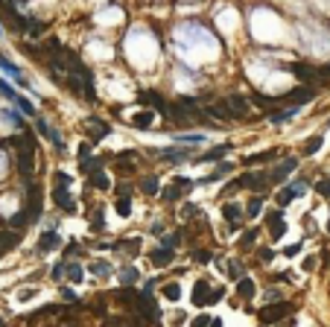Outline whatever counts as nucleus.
Returning <instances> with one entry per match:
<instances>
[{
  "label": "nucleus",
  "instance_id": "f257e3e1",
  "mask_svg": "<svg viewBox=\"0 0 330 327\" xmlns=\"http://www.w3.org/2000/svg\"><path fill=\"white\" fill-rule=\"evenodd\" d=\"M9 143L15 146L18 170H20L23 175H32V170H35V137L26 132V135H15V137H9Z\"/></svg>",
  "mask_w": 330,
  "mask_h": 327
},
{
  "label": "nucleus",
  "instance_id": "f03ea898",
  "mask_svg": "<svg viewBox=\"0 0 330 327\" xmlns=\"http://www.w3.org/2000/svg\"><path fill=\"white\" fill-rule=\"evenodd\" d=\"M290 313H295V304H290V301H278V304H272V307H263L257 316H260L263 325H278V322H284Z\"/></svg>",
  "mask_w": 330,
  "mask_h": 327
},
{
  "label": "nucleus",
  "instance_id": "7ed1b4c3",
  "mask_svg": "<svg viewBox=\"0 0 330 327\" xmlns=\"http://www.w3.org/2000/svg\"><path fill=\"white\" fill-rule=\"evenodd\" d=\"M316 99V88L313 85H301V88H292L290 94L281 96V105H304V102H313Z\"/></svg>",
  "mask_w": 330,
  "mask_h": 327
},
{
  "label": "nucleus",
  "instance_id": "20e7f679",
  "mask_svg": "<svg viewBox=\"0 0 330 327\" xmlns=\"http://www.w3.org/2000/svg\"><path fill=\"white\" fill-rule=\"evenodd\" d=\"M41 187L38 184H29V190H26V213H29V222H35L38 216H41Z\"/></svg>",
  "mask_w": 330,
  "mask_h": 327
},
{
  "label": "nucleus",
  "instance_id": "39448f33",
  "mask_svg": "<svg viewBox=\"0 0 330 327\" xmlns=\"http://www.w3.org/2000/svg\"><path fill=\"white\" fill-rule=\"evenodd\" d=\"M137 102H140V105H149V108H155V111H161V114L170 111V102H167L158 91H143V94H137Z\"/></svg>",
  "mask_w": 330,
  "mask_h": 327
},
{
  "label": "nucleus",
  "instance_id": "423d86ee",
  "mask_svg": "<svg viewBox=\"0 0 330 327\" xmlns=\"http://www.w3.org/2000/svg\"><path fill=\"white\" fill-rule=\"evenodd\" d=\"M237 181V187H246V190H266V173H246V175H240V178H234Z\"/></svg>",
  "mask_w": 330,
  "mask_h": 327
},
{
  "label": "nucleus",
  "instance_id": "0eeeda50",
  "mask_svg": "<svg viewBox=\"0 0 330 327\" xmlns=\"http://www.w3.org/2000/svg\"><path fill=\"white\" fill-rule=\"evenodd\" d=\"M295 167H298V161H295V158H287V161H284V164H278L272 173H266V178H269L272 184H278V181H284L290 173H295Z\"/></svg>",
  "mask_w": 330,
  "mask_h": 327
},
{
  "label": "nucleus",
  "instance_id": "6e6552de",
  "mask_svg": "<svg viewBox=\"0 0 330 327\" xmlns=\"http://www.w3.org/2000/svg\"><path fill=\"white\" fill-rule=\"evenodd\" d=\"M117 213L120 216H129L132 213V190H129V184H120L117 187Z\"/></svg>",
  "mask_w": 330,
  "mask_h": 327
},
{
  "label": "nucleus",
  "instance_id": "1a4fd4ad",
  "mask_svg": "<svg viewBox=\"0 0 330 327\" xmlns=\"http://www.w3.org/2000/svg\"><path fill=\"white\" fill-rule=\"evenodd\" d=\"M290 70H292V73H295V76H298L301 82H307V85H313V82H319V79H316V67H310V64H304V61H298V64H292Z\"/></svg>",
  "mask_w": 330,
  "mask_h": 327
},
{
  "label": "nucleus",
  "instance_id": "9d476101",
  "mask_svg": "<svg viewBox=\"0 0 330 327\" xmlns=\"http://www.w3.org/2000/svg\"><path fill=\"white\" fill-rule=\"evenodd\" d=\"M228 105H231V114H234V117H246V114H249V99L240 96V94H231V96H228Z\"/></svg>",
  "mask_w": 330,
  "mask_h": 327
},
{
  "label": "nucleus",
  "instance_id": "9b49d317",
  "mask_svg": "<svg viewBox=\"0 0 330 327\" xmlns=\"http://www.w3.org/2000/svg\"><path fill=\"white\" fill-rule=\"evenodd\" d=\"M61 246V237L56 234V231H47V234H41V240H38V251H53V249H58Z\"/></svg>",
  "mask_w": 330,
  "mask_h": 327
},
{
  "label": "nucleus",
  "instance_id": "f8f14e48",
  "mask_svg": "<svg viewBox=\"0 0 330 327\" xmlns=\"http://www.w3.org/2000/svg\"><path fill=\"white\" fill-rule=\"evenodd\" d=\"M278 155H281L278 149H266V152H257V155H249V158H246V164H249V167H254V164H269V161H275Z\"/></svg>",
  "mask_w": 330,
  "mask_h": 327
},
{
  "label": "nucleus",
  "instance_id": "ddd939ff",
  "mask_svg": "<svg viewBox=\"0 0 330 327\" xmlns=\"http://www.w3.org/2000/svg\"><path fill=\"white\" fill-rule=\"evenodd\" d=\"M222 216H225V222H228L231 228H237V225L243 222V213H240V205H225V208H222Z\"/></svg>",
  "mask_w": 330,
  "mask_h": 327
},
{
  "label": "nucleus",
  "instance_id": "4468645a",
  "mask_svg": "<svg viewBox=\"0 0 330 327\" xmlns=\"http://www.w3.org/2000/svg\"><path fill=\"white\" fill-rule=\"evenodd\" d=\"M149 257H152V263H155V266H170V263H173V249L161 246V249H155Z\"/></svg>",
  "mask_w": 330,
  "mask_h": 327
},
{
  "label": "nucleus",
  "instance_id": "2eb2a0df",
  "mask_svg": "<svg viewBox=\"0 0 330 327\" xmlns=\"http://www.w3.org/2000/svg\"><path fill=\"white\" fill-rule=\"evenodd\" d=\"M208 295H211L208 281H196V289H193V304H196V307H205V304H208Z\"/></svg>",
  "mask_w": 330,
  "mask_h": 327
},
{
  "label": "nucleus",
  "instance_id": "dca6fc26",
  "mask_svg": "<svg viewBox=\"0 0 330 327\" xmlns=\"http://www.w3.org/2000/svg\"><path fill=\"white\" fill-rule=\"evenodd\" d=\"M152 123H155V114H152V111H146V108H143V111H137V114L132 117V126H135V129H149Z\"/></svg>",
  "mask_w": 330,
  "mask_h": 327
},
{
  "label": "nucleus",
  "instance_id": "f3484780",
  "mask_svg": "<svg viewBox=\"0 0 330 327\" xmlns=\"http://www.w3.org/2000/svg\"><path fill=\"white\" fill-rule=\"evenodd\" d=\"M193 155V146L190 149H161V158L164 161H187Z\"/></svg>",
  "mask_w": 330,
  "mask_h": 327
},
{
  "label": "nucleus",
  "instance_id": "a211bd4d",
  "mask_svg": "<svg viewBox=\"0 0 330 327\" xmlns=\"http://www.w3.org/2000/svg\"><path fill=\"white\" fill-rule=\"evenodd\" d=\"M254 292H257L254 281H249V278H240V281H237V295H240V298L249 301V298H254Z\"/></svg>",
  "mask_w": 330,
  "mask_h": 327
},
{
  "label": "nucleus",
  "instance_id": "6ab92c4d",
  "mask_svg": "<svg viewBox=\"0 0 330 327\" xmlns=\"http://www.w3.org/2000/svg\"><path fill=\"white\" fill-rule=\"evenodd\" d=\"M231 170H234V164H219V167H216V170H214L211 175H205V178H202L199 184H214V181H219L222 175H228Z\"/></svg>",
  "mask_w": 330,
  "mask_h": 327
},
{
  "label": "nucleus",
  "instance_id": "aec40b11",
  "mask_svg": "<svg viewBox=\"0 0 330 327\" xmlns=\"http://www.w3.org/2000/svg\"><path fill=\"white\" fill-rule=\"evenodd\" d=\"M53 202H56L58 208L73 211V202H70V196H67V190H64V187H56V190H53Z\"/></svg>",
  "mask_w": 330,
  "mask_h": 327
},
{
  "label": "nucleus",
  "instance_id": "412c9836",
  "mask_svg": "<svg viewBox=\"0 0 330 327\" xmlns=\"http://www.w3.org/2000/svg\"><path fill=\"white\" fill-rule=\"evenodd\" d=\"M181 196H184V190H181V187H178L175 181H173V184H170V187H167V190L161 193V199H164V202H178Z\"/></svg>",
  "mask_w": 330,
  "mask_h": 327
},
{
  "label": "nucleus",
  "instance_id": "4be33fe9",
  "mask_svg": "<svg viewBox=\"0 0 330 327\" xmlns=\"http://www.w3.org/2000/svg\"><path fill=\"white\" fill-rule=\"evenodd\" d=\"M64 275H67L73 284H79V281H82V275H85V269H82L79 263H64Z\"/></svg>",
  "mask_w": 330,
  "mask_h": 327
},
{
  "label": "nucleus",
  "instance_id": "5701e85b",
  "mask_svg": "<svg viewBox=\"0 0 330 327\" xmlns=\"http://www.w3.org/2000/svg\"><path fill=\"white\" fill-rule=\"evenodd\" d=\"M266 225H269V231L281 228V225H284V211H269V213H266Z\"/></svg>",
  "mask_w": 330,
  "mask_h": 327
},
{
  "label": "nucleus",
  "instance_id": "b1692460",
  "mask_svg": "<svg viewBox=\"0 0 330 327\" xmlns=\"http://www.w3.org/2000/svg\"><path fill=\"white\" fill-rule=\"evenodd\" d=\"M108 135V123H102V120H91V137L97 140V137H105Z\"/></svg>",
  "mask_w": 330,
  "mask_h": 327
},
{
  "label": "nucleus",
  "instance_id": "393cba45",
  "mask_svg": "<svg viewBox=\"0 0 330 327\" xmlns=\"http://www.w3.org/2000/svg\"><path fill=\"white\" fill-rule=\"evenodd\" d=\"M228 152H231V146L225 143V146H216V149L205 152V155H202V161H219V158H222V155H228Z\"/></svg>",
  "mask_w": 330,
  "mask_h": 327
},
{
  "label": "nucleus",
  "instance_id": "a878e982",
  "mask_svg": "<svg viewBox=\"0 0 330 327\" xmlns=\"http://www.w3.org/2000/svg\"><path fill=\"white\" fill-rule=\"evenodd\" d=\"M9 225H12L15 231H18V228H23V225H29V213H26V208H23L20 213H15V216L9 219Z\"/></svg>",
  "mask_w": 330,
  "mask_h": 327
},
{
  "label": "nucleus",
  "instance_id": "bb28decb",
  "mask_svg": "<svg viewBox=\"0 0 330 327\" xmlns=\"http://www.w3.org/2000/svg\"><path fill=\"white\" fill-rule=\"evenodd\" d=\"M26 32L29 35H44L47 32V23L44 20H26Z\"/></svg>",
  "mask_w": 330,
  "mask_h": 327
},
{
  "label": "nucleus",
  "instance_id": "cd10ccee",
  "mask_svg": "<svg viewBox=\"0 0 330 327\" xmlns=\"http://www.w3.org/2000/svg\"><path fill=\"white\" fill-rule=\"evenodd\" d=\"M91 184H97V190H108V175L97 170V173L91 175Z\"/></svg>",
  "mask_w": 330,
  "mask_h": 327
},
{
  "label": "nucleus",
  "instance_id": "c85d7f7f",
  "mask_svg": "<svg viewBox=\"0 0 330 327\" xmlns=\"http://www.w3.org/2000/svg\"><path fill=\"white\" fill-rule=\"evenodd\" d=\"M292 199H295V193H292V187H287V190H281V193H278V199H275V202H278V208H287Z\"/></svg>",
  "mask_w": 330,
  "mask_h": 327
},
{
  "label": "nucleus",
  "instance_id": "c756f323",
  "mask_svg": "<svg viewBox=\"0 0 330 327\" xmlns=\"http://www.w3.org/2000/svg\"><path fill=\"white\" fill-rule=\"evenodd\" d=\"M0 67H3V70H6V73H9V76L15 79V82H23V79H20V73H18V67H15L12 61H6L3 56H0Z\"/></svg>",
  "mask_w": 330,
  "mask_h": 327
},
{
  "label": "nucleus",
  "instance_id": "7c9ffc66",
  "mask_svg": "<svg viewBox=\"0 0 330 327\" xmlns=\"http://www.w3.org/2000/svg\"><path fill=\"white\" fill-rule=\"evenodd\" d=\"M143 193H146V196H155V193H158V178H155V175L143 178Z\"/></svg>",
  "mask_w": 330,
  "mask_h": 327
},
{
  "label": "nucleus",
  "instance_id": "2f4dec72",
  "mask_svg": "<svg viewBox=\"0 0 330 327\" xmlns=\"http://www.w3.org/2000/svg\"><path fill=\"white\" fill-rule=\"evenodd\" d=\"M260 211H263V202H260V199L254 196V199L249 202V208H246V216H252V219H254V216H257Z\"/></svg>",
  "mask_w": 330,
  "mask_h": 327
},
{
  "label": "nucleus",
  "instance_id": "473e14b6",
  "mask_svg": "<svg viewBox=\"0 0 330 327\" xmlns=\"http://www.w3.org/2000/svg\"><path fill=\"white\" fill-rule=\"evenodd\" d=\"M257 237H260V231H257V228H252V231H246V234H243L240 246H243V249H249V246H254V240H257Z\"/></svg>",
  "mask_w": 330,
  "mask_h": 327
},
{
  "label": "nucleus",
  "instance_id": "72a5a7b5",
  "mask_svg": "<svg viewBox=\"0 0 330 327\" xmlns=\"http://www.w3.org/2000/svg\"><path fill=\"white\" fill-rule=\"evenodd\" d=\"M164 295H167L170 301H178V298H181V287H178V284H167V287H164Z\"/></svg>",
  "mask_w": 330,
  "mask_h": 327
},
{
  "label": "nucleus",
  "instance_id": "f704fd0d",
  "mask_svg": "<svg viewBox=\"0 0 330 327\" xmlns=\"http://www.w3.org/2000/svg\"><path fill=\"white\" fill-rule=\"evenodd\" d=\"M205 137L202 135H178V143H184V146H196V143H202Z\"/></svg>",
  "mask_w": 330,
  "mask_h": 327
},
{
  "label": "nucleus",
  "instance_id": "c9c22d12",
  "mask_svg": "<svg viewBox=\"0 0 330 327\" xmlns=\"http://www.w3.org/2000/svg\"><path fill=\"white\" fill-rule=\"evenodd\" d=\"M319 149H322V137H319V135H316V137H310V143H307V146H304V152H307V155H316V152H319Z\"/></svg>",
  "mask_w": 330,
  "mask_h": 327
},
{
  "label": "nucleus",
  "instance_id": "e433bc0d",
  "mask_svg": "<svg viewBox=\"0 0 330 327\" xmlns=\"http://www.w3.org/2000/svg\"><path fill=\"white\" fill-rule=\"evenodd\" d=\"M108 272H111V266H108L105 260H99V263L91 266V275H108Z\"/></svg>",
  "mask_w": 330,
  "mask_h": 327
},
{
  "label": "nucleus",
  "instance_id": "4c0bfd02",
  "mask_svg": "<svg viewBox=\"0 0 330 327\" xmlns=\"http://www.w3.org/2000/svg\"><path fill=\"white\" fill-rule=\"evenodd\" d=\"M120 278H123V284H135V281H137V272L129 266V269H123V272H120Z\"/></svg>",
  "mask_w": 330,
  "mask_h": 327
},
{
  "label": "nucleus",
  "instance_id": "58836bf2",
  "mask_svg": "<svg viewBox=\"0 0 330 327\" xmlns=\"http://www.w3.org/2000/svg\"><path fill=\"white\" fill-rule=\"evenodd\" d=\"M316 190H319V196H325V199H330V178H322V181L316 184Z\"/></svg>",
  "mask_w": 330,
  "mask_h": 327
},
{
  "label": "nucleus",
  "instance_id": "ea45409f",
  "mask_svg": "<svg viewBox=\"0 0 330 327\" xmlns=\"http://www.w3.org/2000/svg\"><path fill=\"white\" fill-rule=\"evenodd\" d=\"M228 275H231L234 281H237V278H243V263H237V260H234V263L228 266Z\"/></svg>",
  "mask_w": 330,
  "mask_h": 327
},
{
  "label": "nucleus",
  "instance_id": "a19ab883",
  "mask_svg": "<svg viewBox=\"0 0 330 327\" xmlns=\"http://www.w3.org/2000/svg\"><path fill=\"white\" fill-rule=\"evenodd\" d=\"M196 213H199V208H196V205H184V208H181V216H184V219H193Z\"/></svg>",
  "mask_w": 330,
  "mask_h": 327
},
{
  "label": "nucleus",
  "instance_id": "79ce46f5",
  "mask_svg": "<svg viewBox=\"0 0 330 327\" xmlns=\"http://www.w3.org/2000/svg\"><path fill=\"white\" fill-rule=\"evenodd\" d=\"M260 260H263V263H272V260H275V251H272V249H260Z\"/></svg>",
  "mask_w": 330,
  "mask_h": 327
},
{
  "label": "nucleus",
  "instance_id": "37998d69",
  "mask_svg": "<svg viewBox=\"0 0 330 327\" xmlns=\"http://www.w3.org/2000/svg\"><path fill=\"white\" fill-rule=\"evenodd\" d=\"M117 173H120V175H132L135 167H132V164H117Z\"/></svg>",
  "mask_w": 330,
  "mask_h": 327
},
{
  "label": "nucleus",
  "instance_id": "c03bdc74",
  "mask_svg": "<svg viewBox=\"0 0 330 327\" xmlns=\"http://www.w3.org/2000/svg\"><path fill=\"white\" fill-rule=\"evenodd\" d=\"M94 231H102V208H97V216H94Z\"/></svg>",
  "mask_w": 330,
  "mask_h": 327
},
{
  "label": "nucleus",
  "instance_id": "a18cd8bd",
  "mask_svg": "<svg viewBox=\"0 0 330 327\" xmlns=\"http://www.w3.org/2000/svg\"><path fill=\"white\" fill-rule=\"evenodd\" d=\"M208 325H211V319H208V316H199V319H196L190 327H208Z\"/></svg>",
  "mask_w": 330,
  "mask_h": 327
},
{
  "label": "nucleus",
  "instance_id": "49530a36",
  "mask_svg": "<svg viewBox=\"0 0 330 327\" xmlns=\"http://www.w3.org/2000/svg\"><path fill=\"white\" fill-rule=\"evenodd\" d=\"M211 257H214V254H208V251H199V254H196L199 263H211Z\"/></svg>",
  "mask_w": 330,
  "mask_h": 327
},
{
  "label": "nucleus",
  "instance_id": "de8ad7c7",
  "mask_svg": "<svg viewBox=\"0 0 330 327\" xmlns=\"http://www.w3.org/2000/svg\"><path fill=\"white\" fill-rule=\"evenodd\" d=\"M0 91H3V94H6V96H9V99H15V91H12V88H9V85H3V82H0Z\"/></svg>",
  "mask_w": 330,
  "mask_h": 327
},
{
  "label": "nucleus",
  "instance_id": "09e8293b",
  "mask_svg": "<svg viewBox=\"0 0 330 327\" xmlns=\"http://www.w3.org/2000/svg\"><path fill=\"white\" fill-rule=\"evenodd\" d=\"M301 266H304V272H310V269H316V260H313V257H307Z\"/></svg>",
  "mask_w": 330,
  "mask_h": 327
},
{
  "label": "nucleus",
  "instance_id": "8fccbe9b",
  "mask_svg": "<svg viewBox=\"0 0 330 327\" xmlns=\"http://www.w3.org/2000/svg\"><path fill=\"white\" fill-rule=\"evenodd\" d=\"M61 275H64V263H58V266H56V269H53V278H56V281H58V278H61Z\"/></svg>",
  "mask_w": 330,
  "mask_h": 327
},
{
  "label": "nucleus",
  "instance_id": "3c124183",
  "mask_svg": "<svg viewBox=\"0 0 330 327\" xmlns=\"http://www.w3.org/2000/svg\"><path fill=\"white\" fill-rule=\"evenodd\" d=\"M61 298H64V301H76V295H73V289H61Z\"/></svg>",
  "mask_w": 330,
  "mask_h": 327
},
{
  "label": "nucleus",
  "instance_id": "603ef678",
  "mask_svg": "<svg viewBox=\"0 0 330 327\" xmlns=\"http://www.w3.org/2000/svg\"><path fill=\"white\" fill-rule=\"evenodd\" d=\"M18 105H20V108H23V111H26V114H35V111H32V105H29V102H23V99H18Z\"/></svg>",
  "mask_w": 330,
  "mask_h": 327
},
{
  "label": "nucleus",
  "instance_id": "864d4df0",
  "mask_svg": "<svg viewBox=\"0 0 330 327\" xmlns=\"http://www.w3.org/2000/svg\"><path fill=\"white\" fill-rule=\"evenodd\" d=\"M211 327H222V322H219V319H214V322H211Z\"/></svg>",
  "mask_w": 330,
  "mask_h": 327
},
{
  "label": "nucleus",
  "instance_id": "5fc2aeb1",
  "mask_svg": "<svg viewBox=\"0 0 330 327\" xmlns=\"http://www.w3.org/2000/svg\"><path fill=\"white\" fill-rule=\"evenodd\" d=\"M278 327H292V322H281Z\"/></svg>",
  "mask_w": 330,
  "mask_h": 327
},
{
  "label": "nucleus",
  "instance_id": "6e6d98bb",
  "mask_svg": "<svg viewBox=\"0 0 330 327\" xmlns=\"http://www.w3.org/2000/svg\"><path fill=\"white\" fill-rule=\"evenodd\" d=\"M0 32H3V26H0Z\"/></svg>",
  "mask_w": 330,
  "mask_h": 327
}]
</instances>
